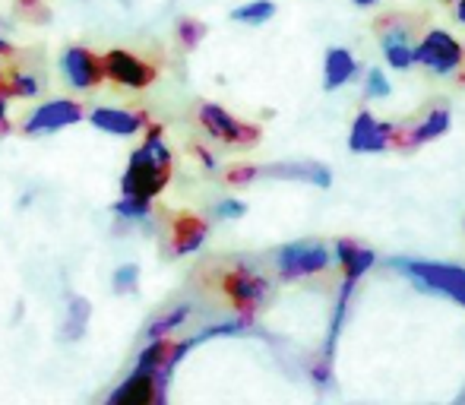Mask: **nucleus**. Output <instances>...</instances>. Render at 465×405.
Masks as SVG:
<instances>
[{
    "mask_svg": "<svg viewBox=\"0 0 465 405\" xmlns=\"http://www.w3.org/2000/svg\"><path fill=\"white\" fill-rule=\"evenodd\" d=\"M460 74H462V76H460V83H465V67L460 70Z\"/></svg>",
    "mask_w": 465,
    "mask_h": 405,
    "instance_id": "33",
    "label": "nucleus"
},
{
    "mask_svg": "<svg viewBox=\"0 0 465 405\" xmlns=\"http://www.w3.org/2000/svg\"><path fill=\"white\" fill-rule=\"evenodd\" d=\"M190 317V307L187 304H174V307H168L165 313H159V317L149 323V330H146V336L149 339H165L168 332H174L181 323Z\"/></svg>",
    "mask_w": 465,
    "mask_h": 405,
    "instance_id": "20",
    "label": "nucleus"
},
{
    "mask_svg": "<svg viewBox=\"0 0 465 405\" xmlns=\"http://www.w3.org/2000/svg\"><path fill=\"white\" fill-rule=\"evenodd\" d=\"M244 212H247V202H241V200H222L219 206H215L219 219H241Z\"/></svg>",
    "mask_w": 465,
    "mask_h": 405,
    "instance_id": "28",
    "label": "nucleus"
},
{
    "mask_svg": "<svg viewBox=\"0 0 465 405\" xmlns=\"http://www.w3.org/2000/svg\"><path fill=\"white\" fill-rule=\"evenodd\" d=\"M196 121H200V127L206 130V136H213V140L222 143V146L251 149L263 140V130H260L257 123L241 121V117H234L232 111L219 108V104H213V102H200Z\"/></svg>",
    "mask_w": 465,
    "mask_h": 405,
    "instance_id": "3",
    "label": "nucleus"
},
{
    "mask_svg": "<svg viewBox=\"0 0 465 405\" xmlns=\"http://www.w3.org/2000/svg\"><path fill=\"white\" fill-rule=\"evenodd\" d=\"M390 93H392V86L383 70H368V76H364V95H368V99H386Z\"/></svg>",
    "mask_w": 465,
    "mask_h": 405,
    "instance_id": "24",
    "label": "nucleus"
},
{
    "mask_svg": "<svg viewBox=\"0 0 465 405\" xmlns=\"http://www.w3.org/2000/svg\"><path fill=\"white\" fill-rule=\"evenodd\" d=\"M172 149L162 140V127L153 123L146 133V143L140 149H134L130 165L124 172V197H159L172 181Z\"/></svg>",
    "mask_w": 465,
    "mask_h": 405,
    "instance_id": "1",
    "label": "nucleus"
},
{
    "mask_svg": "<svg viewBox=\"0 0 465 405\" xmlns=\"http://www.w3.org/2000/svg\"><path fill=\"white\" fill-rule=\"evenodd\" d=\"M16 10H19V16L32 19V23H42V19H48L45 0H16Z\"/></svg>",
    "mask_w": 465,
    "mask_h": 405,
    "instance_id": "27",
    "label": "nucleus"
},
{
    "mask_svg": "<svg viewBox=\"0 0 465 405\" xmlns=\"http://www.w3.org/2000/svg\"><path fill=\"white\" fill-rule=\"evenodd\" d=\"M10 130V121H6V99H0V133Z\"/></svg>",
    "mask_w": 465,
    "mask_h": 405,
    "instance_id": "30",
    "label": "nucleus"
},
{
    "mask_svg": "<svg viewBox=\"0 0 465 405\" xmlns=\"http://www.w3.org/2000/svg\"><path fill=\"white\" fill-rule=\"evenodd\" d=\"M358 61L349 48H330L323 57V89L326 93H336V89L349 86L358 76Z\"/></svg>",
    "mask_w": 465,
    "mask_h": 405,
    "instance_id": "16",
    "label": "nucleus"
},
{
    "mask_svg": "<svg viewBox=\"0 0 465 405\" xmlns=\"http://www.w3.org/2000/svg\"><path fill=\"white\" fill-rule=\"evenodd\" d=\"M386 266L402 272L415 289L428 291V295L453 298L456 304L465 307V266L430 263V260H411V257H392Z\"/></svg>",
    "mask_w": 465,
    "mask_h": 405,
    "instance_id": "2",
    "label": "nucleus"
},
{
    "mask_svg": "<svg viewBox=\"0 0 465 405\" xmlns=\"http://www.w3.org/2000/svg\"><path fill=\"white\" fill-rule=\"evenodd\" d=\"M222 295L241 317L251 320L270 298V279L263 272H253L247 263H234L228 272H222Z\"/></svg>",
    "mask_w": 465,
    "mask_h": 405,
    "instance_id": "4",
    "label": "nucleus"
},
{
    "mask_svg": "<svg viewBox=\"0 0 465 405\" xmlns=\"http://www.w3.org/2000/svg\"><path fill=\"white\" fill-rule=\"evenodd\" d=\"M193 155H200V162H203L206 168H215V159H213V155H209L203 146H193Z\"/></svg>",
    "mask_w": 465,
    "mask_h": 405,
    "instance_id": "29",
    "label": "nucleus"
},
{
    "mask_svg": "<svg viewBox=\"0 0 465 405\" xmlns=\"http://www.w3.org/2000/svg\"><path fill=\"white\" fill-rule=\"evenodd\" d=\"M209 234V222L196 212H178L172 219V253L174 257H187L203 247Z\"/></svg>",
    "mask_w": 465,
    "mask_h": 405,
    "instance_id": "14",
    "label": "nucleus"
},
{
    "mask_svg": "<svg viewBox=\"0 0 465 405\" xmlns=\"http://www.w3.org/2000/svg\"><path fill=\"white\" fill-rule=\"evenodd\" d=\"M260 174H263V168H260V165H232L225 172V184L244 187V184H251L253 178H260Z\"/></svg>",
    "mask_w": 465,
    "mask_h": 405,
    "instance_id": "25",
    "label": "nucleus"
},
{
    "mask_svg": "<svg viewBox=\"0 0 465 405\" xmlns=\"http://www.w3.org/2000/svg\"><path fill=\"white\" fill-rule=\"evenodd\" d=\"M263 174L282 181H304V184H317V187H330L332 184V172L320 162H279V165L263 168Z\"/></svg>",
    "mask_w": 465,
    "mask_h": 405,
    "instance_id": "18",
    "label": "nucleus"
},
{
    "mask_svg": "<svg viewBox=\"0 0 465 405\" xmlns=\"http://www.w3.org/2000/svg\"><path fill=\"white\" fill-rule=\"evenodd\" d=\"M61 70H64V80L74 89H80V93H89V89L102 86V80H104L102 57H95L93 51L83 48V44H70V48L64 51Z\"/></svg>",
    "mask_w": 465,
    "mask_h": 405,
    "instance_id": "10",
    "label": "nucleus"
},
{
    "mask_svg": "<svg viewBox=\"0 0 465 405\" xmlns=\"http://www.w3.org/2000/svg\"><path fill=\"white\" fill-rule=\"evenodd\" d=\"M332 253H336V263H339V270H342V279H355V282H361V279L373 270V263H377V253L355 238H339L336 247H332Z\"/></svg>",
    "mask_w": 465,
    "mask_h": 405,
    "instance_id": "13",
    "label": "nucleus"
},
{
    "mask_svg": "<svg viewBox=\"0 0 465 405\" xmlns=\"http://www.w3.org/2000/svg\"><path fill=\"white\" fill-rule=\"evenodd\" d=\"M102 64H104V76H108L114 86H124V89H136V93H140V89H149L159 80V67L143 61V57H136L134 51H127V48L104 51Z\"/></svg>",
    "mask_w": 465,
    "mask_h": 405,
    "instance_id": "8",
    "label": "nucleus"
},
{
    "mask_svg": "<svg viewBox=\"0 0 465 405\" xmlns=\"http://www.w3.org/2000/svg\"><path fill=\"white\" fill-rule=\"evenodd\" d=\"M415 67L428 70L434 76H453L465 67V48L460 38H453L443 29L424 32V38L415 44Z\"/></svg>",
    "mask_w": 465,
    "mask_h": 405,
    "instance_id": "5",
    "label": "nucleus"
},
{
    "mask_svg": "<svg viewBox=\"0 0 465 405\" xmlns=\"http://www.w3.org/2000/svg\"><path fill=\"white\" fill-rule=\"evenodd\" d=\"M149 209H153L149 197H121L114 202V212L124 215V219H146Z\"/></svg>",
    "mask_w": 465,
    "mask_h": 405,
    "instance_id": "22",
    "label": "nucleus"
},
{
    "mask_svg": "<svg viewBox=\"0 0 465 405\" xmlns=\"http://www.w3.org/2000/svg\"><path fill=\"white\" fill-rule=\"evenodd\" d=\"M351 4H358V6H373L377 0H351Z\"/></svg>",
    "mask_w": 465,
    "mask_h": 405,
    "instance_id": "32",
    "label": "nucleus"
},
{
    "mask_svg": "<svg viewBox=\"0 0 465 405\" xmlns=\"http://www.w3.org/2000/svg\"><path fill=\"white\" fill-rule=\"evenodd\" d=\"M136 279H140V266H134V263L114 270V291H117V295H127V291H134Z\"/></svg>",
    "mask_w": 465,
    "mask_h": 405,
    "instance_id": "26",
    "label": "nucleus"
},
{
    "mask_svg": "<svg viewBox=\"0 0 465 405\" xmlns=\"http://www.w3.org/2000/svg\"><path fill=\"white\" fill-rule=\"evenodd\" d=\"M336 253L317 238H307V241H294V244L279 247L276 253V270L279 279L285 282H294V279H307V276H320L326 266L332 263Z\"/></svg>",
    "mask_w": 465,
    "mask_h": 405,
    "instance_id": "6",
    "label": "nucleus"
},
{
    "mask_svg": "<svg viewBox=\"0 0 465 405\" xmlns=\"http://www.w3.org/2000/svg\"><path fill=\"white\" fill-rule=\"evenodd\" d=\"M93 127L114 136H134L146 127V111H127V108H95L89 114Z\"/></svg>",
    "mask_w": 465,
    "mask_h": 405,
    "instance_id": "15",
    "label": "nucleus"
},
{
    "mask_svg": "<svg viewBox=\"0 0 465 405\" xmlns=\"http://www.w3.org/2000/svg\"><path fill=\"white\" fill-rule=\"evenodd\" d=\"M86 320H89V304L83 301V298H74V304H70V313H67V336H83V330H86Z\"/></svg>",
    "mask_w": 465,
    "mask_h": 405,
    "instance_id": "23",
    "label": "nucleus"
},
{
    "mask_svg": "<svg viewBox=\"0 0 465 405\" xmlns=\"http://www.w3.org/2000/svg\"><path fill=\"white\" fill-rule=\"evenodd\" d=\"M206 38V25L200 23V19H181L178 23V42H181V48H187V51H193L196 44Z\"/></svg>",
    "mask_w": 465,
    "mask_h": 405,
    "instance_id": "21",
    "label": "nucleus"
},
{
    "mask_svg": "<svg viewBox=\"0 0 465 405\" xmlns=\"http://www.w3.org/2000/svg\"><path fill=\"white\" fill-rule=\"evenodd\" d=\"M392 133H396V130H392L390 123L377 121L371 111H358V117L351 121V130H349V149L358 155L386 153V146L392 143Z\"/></svg>",
    "mask_w": 465,
    "mask_h": 405,
    "instance_id": "11",
    "label": "nucleus"
},
{
    "mask_svg": "<svg viewBox=\"0 0 465 405\" xmlns=\"http://www.w3.org/2000/svg\"><path fill=\"white\" fill-rule=\"evenodd\" d=\"M272 16H276V4L272 0H251V4L232 10L234 23H244V25H266Z\"/></svg>",
    "mask_w": 465,
    "mask_h": 405,
    "instance_id": "19",
    "label": "nucleus"
},
{
    "mask_svg": "<svg viewBox=\"0 0 465 405\" xmlns=\"http://www.w3.org/2000/svg\"><path fill=\"white\" fill-rule=\"evenodd\" d=\"M377 32H380V44H383V57L392 70H409L415 67V23L402 13H386L377 19Z\"/></svg>",
    "mask_w": 465,
    "mask_h": 405,
    "instance_id": "7",
    "label": "nucleus"
},
{
    "mask_svg": "<svg viewBox=\"0 0 465 405\" xmlns=\"http://www.w3.org/2000/svg\"><path fill=\"white\" fill-rule=\"evenodd\" d=\"M111 405H149V402H162V390H159V380H155V374H146V370H134V377H130L124 387H117L114 393H111Z\"/></svg>",
    "mask_w": 465,
    "mask_h": 405,
    "instance_id": "17",
    "label": "nucleus"
},
{
    "mask_svg": "<svg viewBox=\"0 0 465 405\" xmlns=\"http://www.w3.org/2000/svg\"><path fill=\"white\" fill-rule=\"evenodd\" d=\"M450 123H453V114H450V108L440 104V108H430L428 114H424L418 123H411L409 130L392 133V143H396L399 149H418V146H424V143L440 140V136L450 130Z\"/></svg>",
    "mask_w": 465,
    "mask_h": 405,
    "instance_id": "12",
    "label": "nucleus"
},
{
    "mask_svg": "<svg viewBox=\"0 0 465 405\" xmlns=\"http://www.w3.org/2000/svg\"><path fill=\"white\" fill-rule=\"evenodd\" d=\"M83 121V104L74 99H54L45 102L25 117L23 133L25 136H45V133H57V130L70 127V123Z\"/></svg>",
    "mask_w": 465,
    "mask_h": 405,
    "instance_id": "9",
    "label": "nucleus"
},
{
    "mask_svg": "<svg viewBox=\"0 0 465 405\" xmlns=\"http://www.w3.org/2000/svg\"><path fill=\"white\" fill-rule=\"evenodd\" d=\"M440 4H456V0H440Z\"/></svg>",
    "mask_w": 465,
    "mask_h": 405,
    "instance_id": "34",
    "label": "nucleus"
},
{
    "mask_svg": "<svg viewBox=\"0 0 465 405\" xmlns=\"http://www.w3.org/2000/svg\"><path fill=\"white\" fill-rule=\"evenodd\" d=\"M456 16H460V23L465 25V0H456Z\"/></svg>",
    "mask_w": 465,
    "mask_h": 405,
    "instance_id": "31",
    "label": "nucleus"
}]
</instances>
